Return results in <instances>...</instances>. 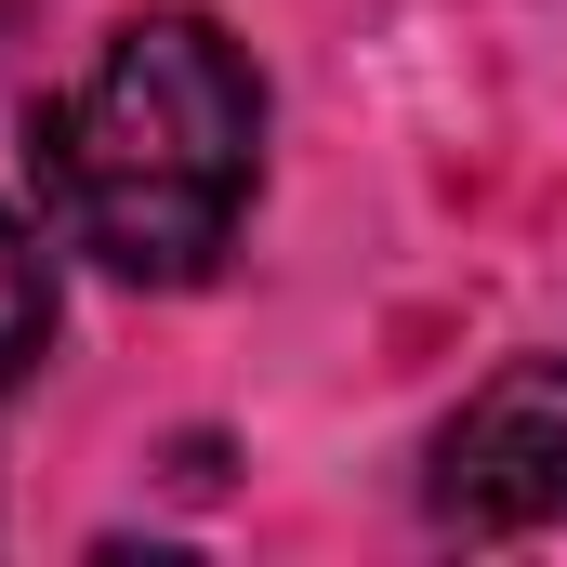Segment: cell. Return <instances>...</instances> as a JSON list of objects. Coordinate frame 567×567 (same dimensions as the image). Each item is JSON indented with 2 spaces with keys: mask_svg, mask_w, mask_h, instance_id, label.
Listing matches in <instances>:
<instances>
[{
  "mask_svg": "<svg viewBox=\"0 0 567 567\" xmlns=\"http://www.w3.org/2000/svg\"><path fill=\"white\" fill-rule=\"evenodd\" d=\"M27 172L66 251H93L133 290H198L238 251L265 172V66L212 13H133L27 120Z\"/></svg>",
  "mask_w": 567,
  "mask_h": 567,
  "instance_id": "6da1fadb",
  "label": "cell"
},
{
  "mask_svg": "<svg viewBox=\"0 0 567 567\" xmlns=\"http://www.w3.org/2000/svg\"><path fill=\"white\" fill-rule=\"evenodd\" d=\"M423 502L462 555H567V357H515L449 410Z\"/></svg>",
  "mask_w": 567,
  "mask_h": 567,
  "instance_id": "7a4b0ae2",
  "label": "cell"
},
{
  "mask_svg": "<svg viewBox=\"0 0 567 567\" xmlns=\"http://www.w3.org/2000/svg\"><path fill=\"white\" fill-rule=\"evenodd\" d=\"M40 357H53V251H40V225L0 212V396H13Z\"/></svg>",
  "mask_w": 567,
  "mask_h": 567,
  "instance_id": "3957f363",
  "label": "cell"
}]
</instances>
